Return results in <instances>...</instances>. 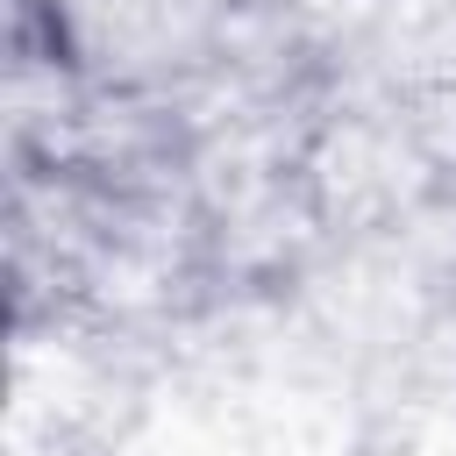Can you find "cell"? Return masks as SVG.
Wrapping results in <instances>:
<instances>
[{
    "label": "cell",
    "mask_w": 456,
    "mask_h": 456,
    "mask_svg": "<svg viewBox=\"0 0 456 456\" xmlns=\"http://www.w3.org/2000/svg\"><path fill=\"white\" fill-rule=\"evenodd\" d=\"M449 335H456V256H449Z\"/></svg>",
    "instance_id": "cell-2"
},
{
    "label": "cell",
    "mask_w": 456,
    "mask_h": 456,
    "mask_svg": "<svg viewBox=\"0 0 456 456\" xmlns=\"http://www.w3.org/2000/svg\"><path fill=\"white\" fill-rule=\"evenodd\" d=\"M271 0H14L7 50L21 86L192 114L256 57Z\"/></svg>",
    "instance_id": "cell-1"
}]
</instances>
